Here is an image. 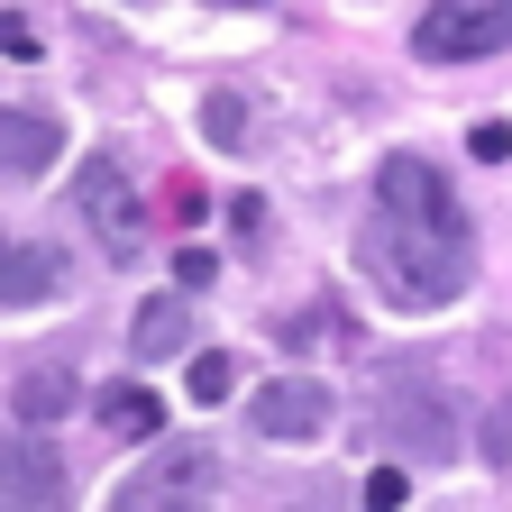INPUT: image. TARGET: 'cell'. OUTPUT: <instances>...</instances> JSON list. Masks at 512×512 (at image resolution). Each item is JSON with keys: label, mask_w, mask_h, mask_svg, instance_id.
I'll return each mask as SVG.
<instances>
[{"label": "cell", "mask_w": 512, "mask_h": 512, "mask_svg": "<svg viewBox=\"0 0 512 512\" xmlns=\"http://www.w3.org/2000/svg\"><path fill=\"white\" fill-rule=\"evenodd\" d=\"M211 275H220V256H211V247H183V256H174V284H183V293H202Z\"/></svg>", "instance_id": "18"}, {"label": "cell", "mask_w": 512, "mask_h": 512, "mask_svg": "<svg viewBox=\"0 0 512 512\" xmlns=\"http://www.w3.org/2000/svg\"><path fill=\"white\" fill-rule=\"evenodd\" d=\"M503 46H512V0H430L421 28H412L421 64H476V55H503Z\"/></svg>", "instance_id": "3"}, {"label": "cell", "mask_w": 512, "mask_h": 512, "mask_svg": "<svg viewBox=\"0 0 512 512\" xmlns=\"http://www.w3.org/2000/svg\"><path fill=\"white\" fill-rule=\"evenodd\" d=\"M320 330H330V311H302V320H284V330H275V339H284V348H311Z\"/></svg>", "instance_id": "19"}, {"label": "cell", "mask_w": 512, "mask_h": 512, "mask_svg": "<svg viewBox=\"0 0 512 512\" xmlns=\"http://www.w3.org/2000/svg\"><path fill=\"white\" fill-rule=\"evenodd\" d=\"M10 412H19V430L64 421V412H74V375H64V366H28V375L10 384Z\"/></svg>", "instance_id": "11"}, {"label": "cell", "mask_w": 512, "mask_h": 512, "mask_svg": "<svg viewBox=\"0 0 512 512\" xmlns=\"http://www.w3.org/2000/svg\"><path fill=\"white\" fill-rule=\"evenodd\" d=\"M247 421L266 439H320V430H330V384H320V375H275L266 394L247 403Z\"/></svg>", "instance_id": "6"}, {"label": "cell", "mask_w": 512, "mask_h": 512, "mask_svg": "<svg viewBox=\"0 0 512 512\" xmlns=\"http://www.w3.org/2000/svg\"><path fill=\"white\" fill-rule=\"evenodd\" d=\"M403 494H412L403 467H375V476H366V512H403Z\"/></svg>", "instance_id": "16"}, {"label": "cell", "mask_w": 512, "mask_h": 512, "mask_svg": "<svg viewBox=\"0 0 512 512\" xmlns=\"http://www.w3.org/2000/svg\"><path fill=\"white\" fill-rule=\"evenodd\" d=\"M55 156H64L55 110H0V174H46Z\"/></svg>", "instance_id": "8"}, {"label": "cell", "mask_w": 512, "mask_h": 512, "mask_svg": "<svg viewBox=\"0 0 512 512\" xmlns=\"http://www.w3.org/2000/svg\"><path fill=\"white\" fill-rule=\"evenodd\" d=\"M467 156H476V165H503V156H512V128H503V119H476V128H467Z\"/></svg>", "instance_id": "15"}, {"label": "cell", "mask_w": 512, "mask_h": 512, "mask_svg": "<svg viewBox=\"0 0 512 512\" xmlns=\"http://www.w3.org/2000/svg\"><path fill=\"white\" fill-rule=\"evenodd\" d=\"M202 138L211 147H247V101L238 92H202Z\"/></svg>", "instance_id": "13"}, {"label": "cell", "mask_w": 512, "mask_h": 512, "mask_svg": "<svg viewBox=\"0 0 512 512\" xmlns=\"http://www.w3.org/2000/svg\"><path fill=\"white\" fill-rule=\"evenodd\" d=\"M485 458H512V403H503V412L485 421Z\"/></svg>", "instance_id": "20"}, {"label": "cell", "mask_w": 512, "mask_h": 512, "mask_svg": "<svg viewBox=\"0 0 512 512\" xmlns=\"http://www.w3.org/2000/svg\"><path fill=\"white\" fill-rule=\"evenodd\" d=\"M211 503H220V458L211 448H165L119 485L110 512H211Z\"/></svg>", "instance_id": "4"}, {"label": "cell", "mask_w": 512, "mask_h": 512, "mask_svg": "<svg viewBox=\"0 0 512 512\" xmlns=\"http://www.w3.org/2000/svg\"><path fill=\"white\" fill-rule=\"evenodd\" d=\"M357 256L384 284V302H403V311H430L448 293H467V220H458V192L439 183V165H421V156L375 165Z\"/></svg>", "instance_id": "1"}, {"label": "cell", "mask_w": 512, "mask_h": 512, "mask_svg": "<svg viewBox=\"0 0 512 512\" xmlns=\"http://www.w3.org/2000/svg\"><path fill=\"white\" fill-rule=\"evenodd\" d=\"M64 293V256L28 247V238H0V311L10 302H55Z\"/></svg>", "instance_id": "9"}, {"label": "cell", "mask_w": 512, "mask_h": 512, "mask_svg": "<svg viewBox=\"0 0 512 512\" xmlns=\"http://www.w3.org/2000/svg\"><path fill=\"white\" fill-rule=\"evenodd\" d=\"M384 439L412 448V458H448V448H458V412H448V394H430V384H403V394L384 403Z\"/></svg>", "instance_id": "7"}, {"label": "cell", "mask_w": 512, "mask_h": 512, "mask_svg": "<svg viewBox=\"0 0 512 512\" xmlns=\"http://www.w3.org/2000/svg\"><path fill=\"white\" fill-rule=\"evenodd\" d=\"M74 476L37 430H0V512H64Z\"/></svg>", "instance_id": "5"}, {"label": "cell", "mask_w": 512, "mask_h": 512, "mask_svg": "<svg viewBox=\"0 0 512 512\" xmlns=\"http://www.w3.org/2000/svg\"><path fill=\"white\" fill-rule=\"evenodd\" d=\"M0 55H19V64H37V55H46V37H37V28H28L19 10H0Z\"/></svg>", "instance_id": "17"}, {"label": "cell", "mask_w": 512, "mask_h": 512, "mask_svg": "<svg viewBox=\"0 0 512 512\" xmlns=\"http://www.w3.org/2000/svg\"><path fill=\"white\" fill-rule=\"evenodd\" d=\"M183 339H192V320H183V302H174V293L138 302V320H128V348H138V366H156V357H183Z\"/></svg>", "instance_id": "12"}, {"label": "cell", "mask_w": 512, "mask_h": 512, "mask_svg": "<svg viewBox=\"0 0 512 512\" xmlns=\"http://www.w3.org/2000/svg\"><path fill=\"white\" fill-rule=\"evenodd\" d=\"M192 394H202V403H229V394H238L229 348H202V357H192Z\"/></svg>", "instance_id": "14"}, {"label": "cell", "mask_w": 512, "mask_h": 512, "mask_svg": "<svg viewBox=\"0 0 512 512\" xmlns=\"http://www.w3.org/2000/svg\"><path fill=\"white\" fill-rule=\"evenodd\" d=\"M220 10H256V0H220Z\"/></svg>", "instance_id": "21"}, {"label": "cell", "mask_w": 512, "mask_h": 512, "mask_svg": "<svg viewBox=\"0 0 512 512\" xmlns=\"http://www.w3.org/2000/svg\"><path fill=\"white\" fill-rule=\"evenodd\" d=\"M101 430H110V439H156V430H165V394H156V384H138V375L110 384V394H101Z\"/></svg>", "instance_id": "10"}, {"label": "cell", "mask_w": 512, "mask_h": 512, "mask_svg": "<svg viewBox=\"0 0 512 512\" xmlns=\"http://www.w3.org/2000/svg\"><path fill=\"white\" fill-rule=\"evenodd\" d=\"M74 211H83V229L101 238V256H119V266H138V256H147V192L119 174V156H83Z\"/></svg>", "instance_id": "2"}]
</instances>
